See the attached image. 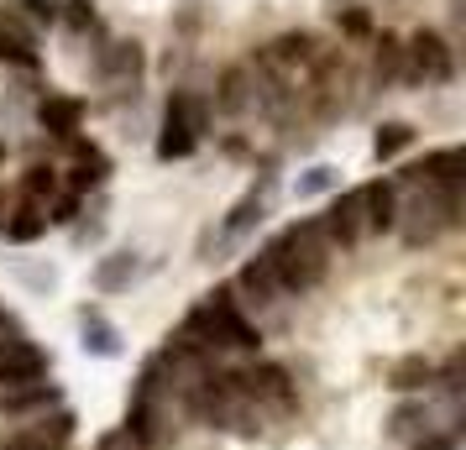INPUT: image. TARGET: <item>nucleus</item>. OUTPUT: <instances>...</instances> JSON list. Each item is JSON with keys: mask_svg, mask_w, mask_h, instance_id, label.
Wrapping results in <instances>:
<instances>
[{"mask_svg": "<svg viewBox=\"0 0 466 450\" xmlns=\"http://www.w3.org/2000/svg\"><path fill=\"white\" fill-rule=\"evenodd\" d=\"M173 335L189 341L194 351H205V356H220V351H252L257 356V351H262V325L236 304L231 283L210 288V294L184 315V325H178Z\"/></svg>", "mask_w": 466, "mask_h": 450, "instance_id": "nucleus-1", "label": "nucleus"}, {"mask_svg": "<svg viewBox=\"0 0 466 450\" xmlns=\"http://www.w3.org/2000/svg\"><path fill=\"white\" fill-rule=\"evenodd\" d=\"M262 257H268V267L278 273L283 294H289V299H304V294H315L319 283L330 278V257H336V252H330V241H325L315 215H304V220H289L278 236H268Z\"/></svg>", "mask_w": 466, "mask_h": 450, "instance_id": "nucleus-2", "label": "nucleus"}, {"mask_svg": "<svg viewBox=\"0 0 466 450\" xmlns=\"http://www.w3.org/2000/svg\"><path fill=\"white\" fill-rule=\"evenodd\" d=\"M178 414L194 419V425H205V429H226L236 440H257V435L268 429L262 408H257L252 398L241 393V383H236V366H220V362L199 377V387L178 404Z\"/></svg>", "mask_w": 466, "mask_h": 450, "instance_id": "nucleus-3", "label": "nucleus"}, {"mask_svg": "<svg viewBox=\"0 0 466 450\" xmlns=\"http://www.w3.org/2000/svg\"><path fill=\"white\" fill-rule=\"evenodd\" d=\"M178 404H173V383H168V362L163 351H152L147 362L137 366V383L127 398V435L137 450H163L178 435Z\"/></svg>", "mask_w": 466, "mask_h": 450, "instance_id": "nucleus-4", "label": "nucleus"}, {"mask_svg": "<svg viewBox=\"0 0 466 450\" xmlns=\"http://www.w3.org/2000/svg\"><path fill=\"white\" fill-rule=\"evenodd\" d=\"M461 225V184H414V194H399V231L409 252L435 246L445 231Z\"/></svg>", "mask_w": 466, "mask_h": 450, "instance_id": "nucleus-5", "label": "nucleus"}, {"mask_svg": "<svg viewBox=\"0 0 466 450\" xmlns=\"http://www.w3.org/2000/svg\"><path fill=\"white\" fill-rule=\"evenodd\" d=\"M205 126H210L205 100L194 89H173L168 105H163V121H157V142H152L157 163H184V157H194L199 142H205Z\"/></svg>", "mask_w": 466, "mask_h": 450, "instance_id": "nucleus-6", "label": "nucleus"}, {"mask_svg": "<svg viewBox=\"0 0 466 450\" xmlns=\"http://www.w3.org/2000/svg\"><path fill=\"white\" fill-rule=\"evenodd\" d=\"M236 383L262 408V419H289V414H299V383L283 362H262L257 356V362L236 366Z\"/></svg>", "mask_w": 466, "mask_h": 450, "instance_id": "nucleus-7", "label": "nucleus"}, {"mask_svg": "<svg viewBox=\"0 0 466 450\" xmlns=\"http://www.w3.org/2000/svg\"><path fill=\"white\" fill-rule=\"evenodd\" d=\"M319 58V43H315V32H278L273 43H262L247 58V68L252 74H268V79H283V85H299V74H309Z\"/></svg>", "mask_w": 466, "mask_h": 450, "instance_id": "nucleus-8", "label": "nucleus"}, {"mask_svg": "<svg viewBox=\"0 0 466 450\" xmlns=\"http://www.w3.org/2000/svg\"><path fill=\"white\" fill-rule=\"evenodd\" d=\"M456 79V47L435 26L403 37V85H451Z\"/></svg>", "mask_w": 466, "mask_h": 450, "instance_id": "nucleus-9", "label": "nucleus"}, {"mask_svg": "<svg viewBox=\"0 0 466 450\" xmlns=\"http://www.w3.org/2000/svg\"><path fill=\"white\" fill-rule=\"evenodd\" d=\"M47 377H53V356H47L32 335H22V330H5V335H0V387L47 383Z\"/></svg>", "mask_w": 466, "mask_h": 450, "instance_id": "nucleus-10", "label": "nucleus"}, {"mask_svg": "<svg viewBox=\"0 0 466 450\" xmlns=\"http://www.w3.org/2000/svg\"><path fill=\"white\" fill-rule=\"evenodd\" d=\"M142 74H147V47L137 43V37H116L95 53V79L116 95H127V89L142 85Z\"/></svg>", "mask_w": 466, "mask_h": 450, "instance_id": "nucleus-11", "label": "nucleus"}, {"mask_svg": "<svg viewBox=\"0 0 466 450\" xmlns=\"http://www.w3.org/2000/svg\"><path fill=\"white\" fill-rule=\"evenodd\" d=\"M231 294H236V304H241V309H262V315L289 299V294H283V283H278V273L268 267V257H262V252H252V257L236 267Z\"/></svg>", "mask_w": 466, "mask_h": 450, "instance_id": "nucleus-12", "label": "nucleus"}, {"mask_svg": "<svg viewBox=\"0 0 466 450\" xmlns=\"http://www.w3.org/2000/svg\"><path fill=\"white\" fill-rule=\"evenodd\" d=\"M319 231H325V241H330V252H357V246H367V231H361V205H357V189L336 194L325 210L315 215Z\"/></svg>", "mask_w": 466, "mask_h": 450, "instance_id": "nucleus-13", "label": "nucleus"}, {"mask_svg": "<svg viewBox=\"0 0 466 450\" xmlns=\"http://www.w3.org/2000/svg\"><path fill=\"white\" fill-rule=\"evenodd\" d=\"M268 205H273V173H262V178H257L252 189L241 194V199H236L231 210H226L220 231H215V241H220V246H236L241 236H252V231H257V220L268 215Z\"/></svg>", "mask_w": 466, "mask_h": 450, "instance_id": "nucleus-14", "label": "nucleus"}, {"mask_svg": "<svg viewBox=\"0 0 466 450\" xmlns=\"http://www.w3.org/2000/svg\"><path fill=\"white\" fill-rule=\"evenodd\" d=\"M357 205H361V231H367V241L388 236V231L399 225V184H393V178L357 184Z\"/></svg>", "mask_w": 466, "mask_h": 450, "instance_id": "nucleus-15", "label": "nucleus"}, {"mask_svg": "<svg viewBox=\"0 0 466 450\" xmlns=\"http://www.w3.org/2000/svg\"><path fill=\"white\" fill-rule=\"evenodd\" d=\"M89 105L79 100V95H58V89H47L43 100H37V126L47 131V136H58V142H74L79 136V126H85Z\"/></svg>", "mask_w": 466, "mask_h": 450, "instance_id": "nucleus-16", "label": "nucleus"}, {"mask_svg": "<svg viewBox=\"0 0 466 450\" xmlns=\"http://www.w3.org/2000/svg\"><path fill=\"white\" fill-rule=\"evenodd\" d=\"M64 404V387L53 383H16V387H0V414L5 419H37V414H47V408Z\"/></svg>", "mask_w": 466, "mask_h": 450, "instance_id": "nucleus-17", "label": "nucleus"}, {"mask_svg": "<svg viewBox=\"0 0 466 450\" xmlns=\"http://www.w3.org/2000/svg\"><path fill=\"white\" fill-rule=\"evenodd\" d=\"M79 345H85V356H100V362H116L127 345H121V330L106 320V309H95L85 304L79 309Z\"/></svg>", "mask_w": 466, "mask_h": 450, "instance_id": "nucleus-18", "label": "nucleus"}, {"mask_svg": "<svg viewBox=\"0 0 466 450\" xmlns=\"http://www.w3.org/2000/svg\"><path fill=\"white\" fill-rule=\"evenodd\" d=\"M403 184H466L461 147H435V152H424L420 163H409V168H403Z\"/></svg>", "mask_w": 466, "mask_h": 450, "instance_id": "nucleus-19", "label": "nucleus"}, {"mask_svg": "<svg viewBox=\"0 0 466 450\" xmlns=\"http://www.w3.org/2000/svg\"><path fill=\"white\" fill-rule=\"evenodd\" d=\"M215 110L231 115V121L252 110V68L247 64H226L220 68V79H215Z\"/></svg>", "mask_w": 466, "mask_h": 450, "instance_id": "nucleus-20", "label": "nucleus"}, {"mask_svg": "<svg viewBox=\"0 0 466 450\" xmlns=\"http://www.w3.org/2000/svg\"><path fill=\"white\" fill-rule=\"evenodd\" d=\"M47 236V205H32V199H16L5 210V225H0V241L11 246H32V241Z\"/></svg>", "mask_w": 466, "mask_h": 450, "instance_id": "nucleus-21", "label": "nucleus"}, {"mask_svg": "<svg viewBox=\"0 0 466 450\" xmlns=\"http://www.w3.org/2000/svg\"><path fill=\"white\" fill-rule=\"evenodd\" d=\"M388 387H393V393H403V398L430 393V387H435V362H430L424 351H403L399 362L388 366Z\"/></svg>", "mask_w": 466, "mask_h": 450, "instance_id": "nucleus-22", "label": "nucleus"}, {"mask_svg": "<svg viewBox=\"0 0 466 450\" xmlns=\"http://www.w3.org/2000/svg\"><path fill=\"white\" fill-rule=\"evenodd\" d=\"M137 273H142V262H137V252H131V246H121V252H110V257H100V262H95V273H89V283H95V294H127Z\"/></svg>", "mask_w": 466, "mask_h": 450, "instance_id": "nucleus-23", "label": "nucleus"}, {"mask_svg": "<svg viewBox=\"0 0 466 450\" xmlns=\"http://www.w3.org/2000/svg\"><path fill=\"white\" fill-rule=\"evenodd\" d=\"M430 429H441L435 425V404H424V398H403L393 414H388V435L393 440H420V435H430Z\"/></svg>", "mask_w": 466, "mask_h": 450, "instance_id": "nucleus-24", "label": "nucleus"}, {"mask_svg": "<svg viewBox=\"0 0 466 450\" xmlns=\"http://www.w3.org/2000/svg\"><path fill=\"white\" fill-rule=\"evenodd\" d=\"M74 429H79V414H74L68 404H58V408H47V414H37V419H32L22 435H32V440H47V445H68V440H74Z\"/></svg>", "mask_w": 466, "mask_h": 450, "instance_id": "nucleus-25", "label": "nucleus"}, {"mask_svg": "<svg viewBox=\"0 0 466 450\" xmlns=\"http://www.w3.org/2000/svg\"><path fill=\"white\" fill-rule=\"evenodd\" d=\"M372 85H403V37H393V32H382L372 43Z\"/></svg>", "mask_w": 466, "mask_h": 450, "instance_id": "nucleus-26", "label": "nucleus"}, {"mask_svg": "<svg viewBox=\"0 0 466 450\" xmlns=\"http://www.w3.org/2000/svg\"><path fill=\"white\" fill-rule=\"evenodd\" d=\"M414 136H420V131L409 126V121H382L378 136H372V157H378V163H393V157H403V152L414 147Z\"/></svg>", "mask_w": 466, "mask_h": 450, "instance_id": "nucleus-27", "label": "nucleus"}, {"mask_svg": "<svg viewBox=\"0 0 466 450\" xmlns=\"http://www.w3.org/2000/svg\"><path fill=\"white\" fill-rule=\"evenodd\" d=\"M340 189V168L336 163H315L294 178V199H325V194Z\"/></svg>", "mask_w": 466, "mask_h": 450, "instance_id": "nucleus-28", "label": "nucleus"}, {"mask_svg": "<svg viewBox=\"0 0 466 450\" xmlns=\"http://www.w3.org/2000/svg\"><path fill=\"white\" fill-rule=\"evenodd\" d=\"M53 194H64L58 168H53V163H32V168L22 173V199H32V205H53Z\"/></svg>", "mask_w": 466, "mask_h": 450, "instance_id": "nucleus-29", "label": "nucleus"}, {"mask_svg": "<svg viewBox=\"0 0 466 450\" xmlns=\"http://www.w3.org/2000/svg\"><path fill=\"white\" fill-rule=\"evenodd\" d=\"M0 64L22 68V74H37V68H43V53H37L32 43H22V37H11V32L0 26Z\"/></svg>", "mask_w": 466, "mask_h": 450, "instance_id": "nucleus-30", "label": "nucleus"}, {"mask_svg": "<svg viewBox=\"0 0 466 450\" xmlns=\"http://www.w3.org/2000/svg\"><path fill=\"white\" fill-rule=\"evenodd\" d=\"M11 11H16V16H22V22L37 32V26H58L64 0H11Z\"/></svg>", "mask_w": 466, "mask_h": 450, "instance_id": "nucleus-31", "label": "nucleus"}, {"mask_svg": "<svg viewBox=\"0 0 466 450\" xmlns=\"http://www.w3.org/2000/svg\"><path fill=\"white\" fill-rule=\"evenodd\" d=\"M330 16H336L340 37H367V32H372V11H367V5H346V11L336 5Z\"/></svg>", "mask_w": 466, "mask_h": 450, "instance_id": "nucleus-32", "label": "nucleus"}, {"mask_svg": "<svg viewBox=\"0 0 466 450\" xmlns=\"http://www.w3.org/2000/svg\"><path fill=\"white\" fill-rule=\"evenodd\" d=\"M58 26H68V32H95V0H64Z\"/></svg>", "mask_w": 466, "mask_h": 450, "instance_id": "nucleus-33", "label": "nucleus"}, {"mask_svg": "<svg viewBox=\"0 0 466 450\" xmlns=\"http://www.w3.org/2000/svg\"><path fill=\"white\" fill-rule=\"evenodd\" d=\"M461 372H466V356H461V351H451V362L435 366V387H441L445 398H461Z\"/></svg>", "mask_w": 466, "mask_h": 450, "instance_id": "nucleus-34", "label": "nucleus"}, {"mask_svg": "<svg viewBox=\"0 0 466 450\" xmlns=\"http://www.w3.org/2000/svg\"><path fill=\"white\" fill-rule=\"evenodd\" d=\"M85 210V194H53V205H47V225H74Z\"/></svg>", "mask_w": 466, "mask_h": 450, "instance_id": "nucleus-35", "label": "nucleus"}, {"mask_svg": "<svg viewBox=\"0 0 466 450\" xmlns=\"http://www.w3.org/2000/svg\"><path fill=\"white\" fill-rule=\"evenodd\" d=\"M409 450H461V435L456 429H430L420 440H409Z\"/></svg>", "mask_w": 466, "mask_h": 450, "instance_id": "nucleus-36", "label": "nucleus"}, {"mask_svg": "<svg viewBox=\"0 0 466 450\" xmlns=\"http://www.w3.org/2000/svg\"><path fill=\"white\" fill-rule=\"evenodd\" d=\"M0 450H68V445H47V440H32V435L16 429V435H5V440H0Z\"/></svg>", "mask_w": 466, "mask_h": 450, "instance_id": "nucleus-37", "label": "nucleus"}, {"mask_svg": "<svg viewBox=\"0 0 466 450\" xmlns=\"http://www.w3.org/2000/svg\"><path fill=\"white\" fill-rule=\"evenodd\" d=\"M95 450H137V445H131L127 429H110V435H100V445H95Z\"/></svg>", "mask_w": 466, "mask_h": 450, "instance_id": "nucleus-38", "label": "nucleus"}, {"mask_svg": "<svg viewBox=\"0 0 466 450\" xmlns=\"http://www.w3.org/2000/svg\"><path fill=\"white\" fill-rule=\"evenodd\" d=\"M5 330H11V315H5V299H0V335H5Z\"/></svg>", "mask_w": 466, "mask_h": 450, "instance_id": "nucleus-39", "label": "nucleus"}]
</instances>
